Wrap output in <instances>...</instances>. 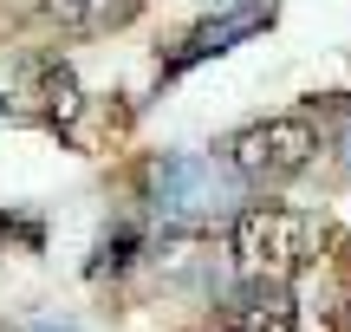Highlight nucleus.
Masks as SVG:
<instances>
[{
  "mask_svg": "<svg viewBox=\"0 0 351 332\" xmlns=\"http://www.w3.org/2000/svg\"><path fill=\"white\" fill-rule=\"evenodd\" d=\"M267 13H274V7H267V0H241V7L215 13V20H202L195 33H189L182 46H176L169 59H163V78H182L189 65H202V59H215V52H228V46H234V39L261 33V26H267Z\"/></svg>",
  "mask_w": 351,
  "mask_h": 332,
  "instance_id": "obj_4",
  "label": "nucleus"
},
{
  "mask_svg": "<svg viewBox=\"0 0 351 332\" xmlns=\"http://www.w3.org/2000/svg\"><path fill=\"white\" fill-rule=\"evenodd\" d=\"M150 209L176 228H195V222H215L241 202V182L234 169H221L215 156H195V150H169L150 163Z\"/></svg>",
  "mask_w": 351,
  "mask_h": 332,
  "instance_id": "obj_1",
  "label": "nucleus"
},
{
  "mask_svg": "<svg viewBox=\"0 0 351 332\" xmlns=\"http://www.w3.org/2000/svg\"><path fill=\"white\" fill-rule=\"evenodd\" d=\"M339 156H345V169H351V117L339 124Z\"/></svg>",
  "mask_w": 351,
  "mask_h": 332,
  "instance_id": "obj_10",
  "label": "nucleus"
},
{
  "mask_svg": "<svg viewBox=\"0 0 351 332\" xmlns=\"http://www.w3.org/2000/svg\"><path fill=\"white\" fill-rule=\"evenodd\" d=\"M234 261L247 281H267V287H287L293 274L313 261V215L287 202H254L234 215Z\"/></svg>",
  "mask_w": 351,
  "mask_h": 332,
  "instance_id": "obj_2",
  "label": "nucleus"
},
{
  "mask_svg": "<svg viewBox=\"0 0 351 332\" xmlns=\"http://www.w3.org/2000/svg\"><path fill=\"white\" fill-rule=\"evenodd\" d=\"M137 241H143V235L130 228V222H117V228L98 241V254H91V274H117V268H130V261H137Z\"/></svg>",
  "mask_w": 351,
  "mask_h": 332,
  "instance_id": "obj_8",
  "label": "nucleus"
},
{
  "mask_svg": "<svg viewBox=\"0 0 351 332\" xmlns=\"http://www.w3.org/2000/svg\"><path fill=\"white\" fill-rule=\"evenodd\" d=\"M26 332H78V326H72V320H33Z\"/></svg>",
  "mask_w": 351,
  "mask_h": 332,
  "instance_id": "obj_9",
  "label": "nucleus"
},
{
  "mask_svg": "<svg viewBox=\"0 0 351 332\" xmlns=\"http://www.w3.org/2000/svg\"><path fill=\"white\" fill-rule=\"evenodd\" d=\"M46 13L65 33H104V26H124L137 13V0H46Z\"/></svg>",
  "mask_w": 351,
  "mask_h": 332,
  "instance_id": "obj_6",
  "label": "nucleus"
},
{
  "mask_svg": "<svg viewBox=\"0 0 351 332\" xmlns=\"http://www.w3.org/2000/svg\"><path fill=\"white\" fill-rule=\"evenodd\" d=\"M0 111H7V98H0Z\"/></svg>",
  "mask_w": 351,
  "mask_h": 332,
  "instance_id": "obj_12",
  "label": "nucleus"
},
{
  "mask_svg": "<svg viewBox=\"0 0 351 332\" xmlns=\"http://www.w3.org/2000/svg\"><path fill=\"white\" fill-rule=\"evenodd\" d=\"M319 156V130L313 117H267V124L234 130L228 143V169L234 182H287Z\"/></svg>",
  "mask_w": 351,
  "mask_h": 332,
  "instance_id": "obj_3",
  "label": "nucleus"
},
{
  "mask_svg": "<svg viewBox=\"0 0 351 332\" xmlns=\"http://www.w3.org/2000/svg\"><path fill=\"white\" fill-rule=\"evenodd\" d=\"M300 307H293L287 287H267V281H247L221 313V332H293Z\"/></svg>",
  "mask_w": 351,
  "mask_h": 332,
  "instance_id": "obj_5",
  "label": "nucleus"
},
{
  "mask_svg": "<svg viewBox=\"0 0 351 332\" xmlns=\"http://www.w3.org/2000/svg\"><path fill=\"white\" fill-rule=\"evenodd\" d=\"M215 7H234V0H215Z\"/></svg>",
  "mask_w": 351,
  "mask_h": 332,
  "instance_id": "obj_11",
  "label": "nucleus"
},
{
  "mask_svg": "<svg viewBox=\"0 0 351 332\" xmlns=\"http://www.w3.org/2000/svg\"><path fill=\"white\" fill-rule=\"evenodd\" d=\"M39 98H46V117L52 124H72L78 117V78H72V65H59V59H46L39 65Z\"/></svg>",
  "mask_w": 351,
  "mask_h": 332,
  "instance_id": "obj_7",
  "label": "nucleus"
}]
</instances>
